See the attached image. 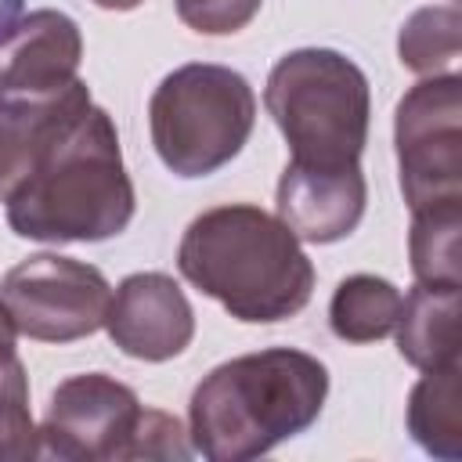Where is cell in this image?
Masks as SVG:
<instances>
[{
	"instance_id": "6da1fadb",
	"label": "cell",
	"mask_w": 462,
	"mask_h": 462,
	"mask_svg": "<svg viewBox=\"0 0 462 462\" xmlns=\"http://www.w3.org/2000/svg\"><path fill=\"white\" fill-rule=\"evenodd\" d=\"M328 397V368L303 350L267 346L217 365L191 393L188 440L209 462H249L310 430Z\"/></svg>"
},
{
	"instance_id": "9c48e42d",
	"label": "cell",
	"mask_w": 462,
	"mask_h": 462,
	"mask_svg": "<svg viewBox=\"0 0 462 462\" xmlns=\"http://www.w3.org/2000/svg\"><path fill=\"white\" fill-rule=\"evenodd\" d=\"M105 328L126 357L159 365L188 350L195 336V310L170 274L137 271L112 292Z\"/></svg>"
},
{
	"instance_id": "7402d4cb",
	"label": "cell",
	"mask_w": 462,
	"mask_h": 462,
	"mask_svg": "<svg viewBox=\"0 0 462 462\" xmlns=\"http://www.w3.org/2000/svg\"><path fill=\"white\" fill-rule=\"evenodd\" d=\"M22 14H25V4L22 0H0V43L14 32V25L22 22Z\"/></svg>"
},
{
	"instance_id": "52a82bcc",
	"label": "cell",
	"mask_w": 462,
	"mask_h": 462,
	"mask_svg": "<svg viewBox=\"0 0 462 462\" xmlns=\"http://www.w3.org/2000/svg\"><path fill=\"white\" fill-rule=\"evenodd\" d=\"M0 300L22 336L36 343H72L105 325L112 285L94 263L36 253L4 274Z\"/></svg>"
},
{
	"instance_id": "e0dca14e",
	"label": "cell",
	"mask_w": 462,
	"mask_h": 462,
	"mask_svg": "<svg viewBox=\"0 0 462 462\" xmlns=\"http://www.w3.org/2000/svg\"><path fill=\"white\" fill-rule=\"evenodd\" d=\"M458 235H462V206H437L411 213V274L419 285H455L462 289L458 267Z\"/></svg>"
},
{
	"instance_id": "603a6c76",
	"label": "cell",
	"mask_w": 462,
	"mask_h": 462,
	"mask_svg": "<svg viewBox=\"0 0 462 462\" xmlns=\"http://www.w3.org/2000/svg\"><path fill=\"white\" fill-rule=\"evenodd\" d=\"M97 7H105V11H134V7H141L144 0H94Z\"/></svg>"
},
{
	"instance_id": "277c9868",
	"label": "cell",
	"mask_w": 462,
	"mask_h": 462,
	"mask_svg": "<svg viewBox=\"0 0 462 462\" xmlns=\"http://www.w3.org/2000/svg\"><path fill=\"white\" fill-rule=\"evenodd\" d=\"M263 105L300 166H357L368 141V79L339 51L300 47L274 61Z\"/></svg>"
},
{
	"instance_id": "3957f363",
	"label": "cell",
	"mask_w": 462,
	"mask_h": 462,
	"mask_svg": "<svg viewBox=\"0 0 462 462\" xmlns=\"http://www.w3.org/2000/svg\"><path fill=\"white\" fill-rule=\"evenodd\" d=\"M4 206L11 231L29 242H105L123 235L137 195L112 116L90 105Z\"/></svg>"
},
{
	"instance_id": "d6986e66",
	"label": "cell",
	"mask_w": 462,
	"mask_h": 462,
	"mask_svg": "<svg viewBox=\"0 0 462 462\" xmlns=\"http://www.w3.org/2000/svg\"><path fill=\"white\" fill-rule=\"evenodd\" d=\"M263 0H173L177 18L202 36H231L245 29Z\"/></svg>"
},
{
	"instance_id": "44dd1931",
	"label": "cell",
	"mask_w": 462,
	"mask_h": 462,
	"mask_svg": "<svg viewBox=\"0 0 462 462\" xmlns=\"http://www.w3.org/2000/svg\"><path fill=\"white\" fill-rule=\"evenodd\" d=\"M14 339H18V328H14V321H11V314H7V307H4V300H0V372L18 361Z\"/></svg>"
},
{
	"instance_id": "30bf717a",
	"label": "cell",
	"mask_w": 462,
	"mask_h": 462,
	"mask_svg": "<svg viewBox=\"0 0 462 462\" xmlns=\"http://www.w3.org/2000/svg\"><path fill=\"white\" fill-rule=\"evenodd\" d=\"M90 105L94 101L83 79L47 94L0 90V202H7L32 177L43 155Z\"/></svg>"
},
{
	"instance_id": "2e32d148",
	"label": "cell",
	"mask_w": 462,
	"mask_h": 462,
	"mask_svg": "<svg viewBox=\"0 0 462 462\" xmlns=\"http://www.w3.org/2000/svg\"><path fill=\"white\" fill-rule=\"evenodd\" d=\"M401 65L419 76H444L462 54V14L455 4L419 7L397 32Z\"/></svg>"
},
{
	"instance_id": "7c38bea8",
	"label": "cell",
	"mask_w": 462,
	"mask_h": 462,
	"mask_svg": "<svg viewBox=\"0 0 462 462\" xmlns=\"http://www.w3.org/2000/svg\"><path fill=\"white\" fill-rule=\"evenodd\" d=\"M83 61L79 25L65 11H29L0 43V90L47 94L69 87Z\"/></svg>"
},
{
	"instance_id": "9a60e30c",
	"label": "cell",
	"mask_w": 462,
	"mask_h": 462,
	"mask_svg": "<svg viewBox=\"0 0 462 462\" xmlns=\"http://www.w3.org/2000/svg\"><path fill=\"white\" fill-rule=\"evenodd\" d=\"M401 289L375 274H350L336 285L328 325L343 343H375L393 332L401 314Z\"/></svg>"
},
{
	"instance_id": "8fae6325",
	"label": "cell",
	"mask_w": 462,
	"mask_h": 462,
	"mask_svg": "<svg viewBox=\"0 0 462 462\" xmlns=\"http://www.w3.org/2000/svg\"><path fill=\"white\" fill-rule=\"evenodd\" d=\"M368 202V184L357 166H300L289 162L278 177L274 206L278 220L310 245H328L346 238Z\"/></svg>"
},
{
	"instance_id": "5b68a950",
	"label": "cell",
	"mask_w": 462,
	"mask_h": 462,
	"mask_svg": "<svg viewBox=\"0 0 462 462\" xmlns=\"http://www.w3.org/2000/svg\"><path fill=\"white\" fill-rule=\"evenodd\" d=\"M256 94L227 65L191 61L162 76L148 101L152 144L177 177H209L227 166L249 141Z\"/></svg>"
},
{
	"instance_id": "ffe728a7",
	"label": "cell",
	"mask_w": 462,
	"mask_h": 462,
	"mask_svg": "<svg viewBox=\"0 0 462 462\" xmlns=\"http://www.w3.org/2000/svg\"><path fill=\"white\" fill-rule=\"evenodd\" d=\"M188 455H191V440H188V430L180 426V419L170 415V411H159V408H144L137 437H134L130 462H137V458H162V462L177 458V462H184Z\"/></svg>"
},
{
	"instance_id": "ac0fdd59",
	"label": "cell",
	"mask_w": 462,
	"mask_h": 462,
	"mask_svg": "<svg viewBox=\"0 0 462 462\" xmlns=\"http://www.w3.org/2000/svg\"><path fill=\"white\" fill-rule=\"evenodd\" d=\"M40 455V430L29 411V375L22 357L0 372V462H29Z\"/></svg>"
},
{
	"instance_id": "ba28073f",
	"label": "cell",
	"mask_w": 462,
	"mask_h": 462,
	"mask_svg": "<svg viewBox=\"0 0 462 462\" xmlns=\"http://www.w3.org/2000/svg\"><path fill=\"white\" fill-rule=\"evenodd\" d=\"M141 415L144 408L126 383L105 372L69 375L51 393L40 444L65 462H130Z\"/></svg>"
},
{
	"instance_id": "4fadbf2b",
	"label": "cell",
	"mask_w": 462,
	"mask_h": 462,
	"mask_svg": "<svg viewBox=\"0 0 462 462\" xmlns=\"http://www.w3.org/2000/svg\"><path fill=\"white\" fill-rule=\"evenodd\" d=\"M458 307L462 292L455 285H419L401 300L397 314V350L419 368L433 372L458 361Z\"/></svg>"
},
{
	"instance_id": "5bb4252c",
	"label": "cell",
	"mask_w": 462,
	"mask_h": 462,
	"mask_svg": "<svg viewBox=\"0 0 462 462\" xmlns=\"http://www.w3.org/2000/svg\"><path fill=\"white\" fill-rule=\"evenodd\" d=\"M462 368L458 361L422 372L408 393V433L433 458H462Z\"/></svg>"
},
{
	"instance_id": "7a4b0ae2",
	"label": "cell",
	"mask_w": 462,
	"mask_h": 462,
	"mask_svg": "<svg viewBox=\"0 0 462 462\" xmlns=\"http://www.w3.org/2000/svg\"><path fill=\"white\" fill-rule=\"evenodd\" d=\"M177 267L202 296L249 325L285 321L314 292V263L300 238L249 202L199 213L180 235Z\"/></svg>"
},
{
	"instance_id": "8992f818",
	"label": "cell",
	"mask_w": 462,
	"mask_h": 462,
	"mask_svg": "<svg viewBox=\"0 0 462 462\" xmlns=\"http://www.w3.org/2000/svg\"><path fill=\"white\" fill-rule=\"evenodd\" d=\"M393 144L411 213L462 206V79L455 72L426 76L397 101Z\"/></svg>"
}]
</instances>
